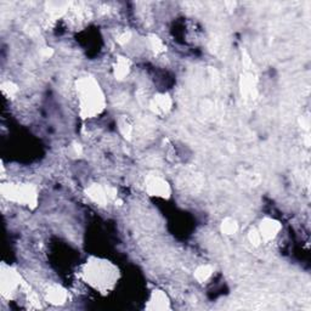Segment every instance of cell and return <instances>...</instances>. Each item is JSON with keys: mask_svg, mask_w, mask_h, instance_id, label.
<instances>
[{"mask_svg": "<svg viewBox=\"0 0 311 311\" xmlns=\"http://www.w3.org/2000/svg\"><path fill=\"white\" fill-rule=\"evenodd\" d=\"M78 92L82 114L94 117L105 107V97L99 84L92 78H83L78 82Z\"/></svg>", "mask_w": 311, "mask_h": 311, "instance_id": "cell-1", "label": "cell"}, {"mask_svg": "<svg viewBox=\"0 0 311 311\" xmlns=\"http://www.w3.org/2000/svg\"><path fill=\"white\" fill-rule=\"evenodd\" d=\"M1 192L12 202L31 205V207H36L37 200H38V192L36 187L31 184L2 185Z\"/></svg>", "mask_w": 311, "mask_h": 311, "instance_id": "cell-2", "label": "cell"}, {"mask_svg": "<svg viewBox=\"0 0 311 311\" xmlns=\"http://www.w3.org/2000/svg\"><path fill=\"white\" fill-rule=\"evenodd\" d=\"M85 276L89 283H91L95 287H107L110 283H112L114 277V271L112 267H110L107 263H89L87 265Z\"/></svg>", "mask_w": 311, "mask_h": 311, "instance_id": "cell-3", "label": "cell"}, {"mask_svg": "<svg viewBox=\"0 0 311 311\" xmlns=\"http://www.w3.org/2000/svg\"><path fill=\"white\" fill-rule=\"evenodd\" d=\"M87 195L96 204L106 205L112 198L116 197L117 190L111 186H102V185L94 184L88 187Z\"/></svg>", "mask_w": 311, "mask_h": 311, "instance_id": "cell-4", "label": "cell"}, {"mask_svg": "<svg viewBox=\"0 0 311 311\" xmlns=\"http://www.w3.org/2000/svg\"><path fill=\"white\" fill-rule=\"evenodd\" d=\"M146 191L151 196L167 198L170 195V186L162 178L150 177L146 181Z\"/></svg>", "mask_w": 311, "mask_h": 311, "instance_id": "cell-5", "label": "cell"}, {"mask_svg": "<svg viewBox=\"0 0 311 311\" xmlns=\"http://www.w3.org/2000/svg\"><path fill=\"white\" fill-rule=\"evenodd\" d=\"M281 229H282V225L277 220L271 219V218H265L260 222L258 231H259L260 236H262L263 241H271L278 235Z\"/></svg>", "mask_w": 311, "mask_h": 311, "instance_id": "cell-6", "label": "cell"}, {"mask_svg": "<svg viewBox=\"0 0 311 311\" xmlns=\"http://www.w3.org/2000/svg\"><path fill=\"white\" fill-rule=\"evenodd\" d=\"M68 299V293L59 285H51L46 289V300L54 305H62Z\"/></svg>", "mask_w": 311, "mask_h": 311, "instance_id": "cell-7", "label": "cell"}, {"mask_svg": "<svg viewBox=\"0 0 311 311\" xmlns=\"http://www.w3.org/2000/svg\"><path fill=\"white\" fill-rule=\"evenodd\" d=\"M151 110L157 114H164L172 109V99L168 95H157L151 100Z\"/></svg>", "mask_w": 311, "mask_h": 311, "instance_id": "cell-8", "label": "cell"}, {"mask_svg": "<svg viewBox=\"0 0 311 311\" xmlns=\"http://www.w3.org/2000/svg\"><path fill=\"white\" fill-rule=\"evenodd\" d=\"M147 309L150 310H167L169 309V300L167 294L162 290H155L151 295Z\"/></svg>", "mask_w": 311, "mask_h": 311, "instance_id": "cell-9", "label": "cell"}, {"mask_svg": "<svg viewBox=\"0 0 311 311\" xmlns=\"http://www.w3.org/2000/svg\"><path fill=\"white\" fill-rule=\"evenodd\" d=\"M130 71V62L124 57H119L117 60L116 68H114V76L117 79H123L124 77L128 76Z\"/></svg>", "mask_w": 311, "mask_h": 311, "instance_id": "cell-10", "label": "cell"}, {"mask_svg": "<svg viewBox=\"0 0 311 311\" xmlns=\"http://www.w3.org/2000/svg\"><path fill=\"white\" fill-rule=\"evenodd\" d=\"M213 275V267L210 265H200L195 270V278L200 283L207 282Z\"/></svg>", "mask_w": 311, "mask_h": 311, "instance_id": "cell-11", "label": "cell"}, {"mask_svg": "<svg viewBox=\"0 0 311 311\" xmlns=\"http://www.w3.org/2000/svg\"><path fill=\"white\" fill-rule=\"evenodd\" d=\"M238 230V225L232 218H226L222 224V231L225 235H235Z\"/></svg>", "mask_w": 311, "mask_h": 311, "instance_id": "cell-12", "label": "cell"}, {"mask_svg": "<svg viewBox=\"0 0 311 311\" xmlns=\"http://www.w3.org/2000/svg\"><path fill=\"white\" fill-rule=\"evenodd\" d=\"M149 44L150 47L156 52V54H160V52L165 51L164 43L162 42V39H159L156 36H150L149 37Z\"/></svg>", "mask_w": 311, "mask_h": 311, "instance_id": "cell-13", "label": "cell"}, {"mask_svg": "<svg viewBox=\"0 0 311 311\" xmlns=\"http://www.w3.org/2000/svg\"><path fill=\"white\" fill-rule=\"evenodd\" d=\"M1 90L2 94L7 95V96H14L19 89H17V87L12 82H6L1 85Z\"/></svg>", "mask_w": 311, "mask_h": 311, "instance_id": "cell-14", "label": "cell"}, {"mask_svg": "<svg viewBox=\"0 0 311 311\" xmlns=\"http://www.w3.org/2000/svg\"><path fill=\"white\" fill-rule=\"evenodd\" d=\"M248 238H249L250 243H252V244H254V245H259L260 243L263 242L262 236H260L259 231H258V230H255V229L254 230H250L249 235H248Z\"/></svg>", "mask_w": 311, "mask_h": 311, "instance_id": "cell-15", "label": "cell"}, {"mask_svg": "<svg viewBox=\"0 0 311 311\" xmlns=\"http://www.w3.org/2000/svg\"><path fill=\"white\" fill-rule=\"evenodd\" d=\"M120 132H122V134L124 135L125 137H130V135H132V127H130L129 123L127 122H120Z\"/></svg>", "mask_w": 311, "mask_h": 311, "instance_id": "cell-16", "label": "cell"}, {"mask_svg": "<svg viewBox=\"0 0 311 311\" xmlns=\"http://www.w3.org/2000/svg\"><path fill=\"white\" fill-rule=\"evenodd\" d=\"M130 39H132V33H130V32H123V33H120L119 36L117 37V42L122 45L129 43Z\"/></svg>", "mask_w": 311, "mask_h": 311, "instance_id": "cell-17", "label": "cell"}, {"mask_svg": "<svg viewBox=\"0 0 311 311\" xmlns=\"http://www.w3.org/2000/svg\"><path fill=\"white\" fill-rule=\"evenodd\" d=\"M52 54H54V51H52V49H50V47H45V49L42 51V55L44 57L52 56Z\"/></svg>", "mask_w": 311, "mask_h": 311, "instance_id": "cell-18", "label": "cell"}]
</instances>
